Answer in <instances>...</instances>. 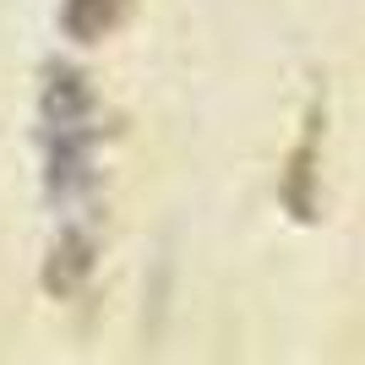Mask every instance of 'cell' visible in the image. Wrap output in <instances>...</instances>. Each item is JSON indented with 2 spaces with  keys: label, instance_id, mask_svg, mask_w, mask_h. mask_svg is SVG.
Masks as SVG:
<instances>
[{
  "label": "cell",
  "instance_id": "cell-1",
  "mask_svg": "<svg viewBox=\"0 0 365 365\" xmlns=\"http://www.w3.org/2000/svg\"><path fill=\"white\" fill-rule=\"evenodd\" d=\"M115 16H120V0H66V28L82 38H98Z\"/></svg>",
  "mask_w": 365,
  "mask_h": 365
}]
</instances>
